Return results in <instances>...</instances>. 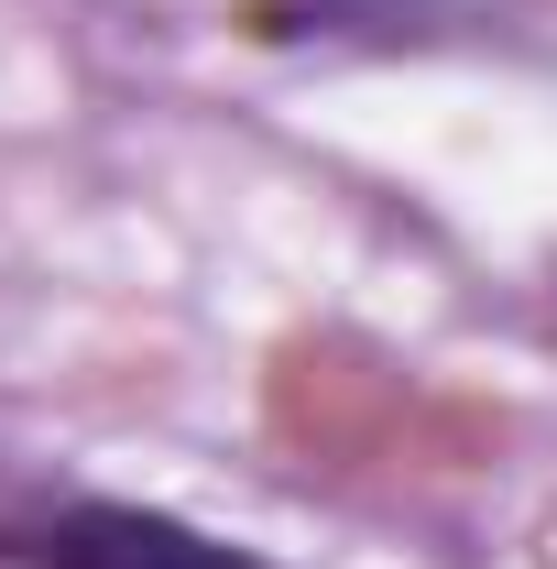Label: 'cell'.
<instances>
[{
    "mask_svg": "<svg viewBox=\"0 0 557 569\" xmlns=\"http://www.w3.org/2000/svg\"><path fill=\"white\" fill-rule=\"evenodd\" d=\"M33 559L44 569H263L198 526H175V515H142V503H67L33 537Z\"/></svg>",
    "mask_w": 557,
    "mask_h": 569,
    "instance_id": "obj_1",
    "label": "cell"
},
{
    "mask_svg": "<svg viewBox=\"0 0 557 569\" xmlns=\"http://www.w3.org/2000/svg\"><path fill=\"white\" fill-rule=\"evenodd\" d=\"M459 11H482V0H317V22H383V33H426Z\"/></svg>",
    "mask_w": 557,
    "mask_h": 569,
    "instance_id": "obj_2",
    "label": "cell"
}]
</instances>
